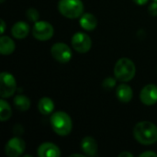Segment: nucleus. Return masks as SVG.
Masks as SVG:
<instances>
[{
	"label": "nucleus",
	"mask_w": 157,
	"mask_h": 157,
	"mask_svg": "<svg viewBox=\"0 0 157 157\" xmlns=\"http://www.w3.org/2000/svg\"><path fill=\"white\" fill-rule=\"evenodd\" d=\"M135 139L144 145H151L157 142V126L150 121H141L133 129Z\"/></svg>",
	"instance_id": "obj_1"
},
{
	"label": "nucleus",
	"mask_w": 157,
	"mask_h": 157,
	"mask_svg": "<svg viewBox=\"0 0 157 157\" xmlns=\"http://www.w3.org/2000/svg\"><path fill=\"white\" fill-rule=\"evenodd\" d=\"M51 125L55 133L60 136H67L73 128L70 116L64 111H56L52 114Z\"/></svg>",
	"instance_id": "obj_2"
},
{
	"label": "nucleus",
	"mask_w": 157,
	"mask_h": 157,
	"mask_svg": "<svg viewBox=\"0 0 157 157\" xmlns=\"http://www.w3.org/2000/svg\"><path fill=\"white\" fill-rule=\"evenodd\" d=\"M136 73L134 63L129 58H121L117 61L114 67L115 77L121 82L131 81Z\"/></svg>",
	"instance_id": "obj_3"
},
{
	"label": "nucleus",
	"mask_w": 157,
	"mask_h": 157,
	"mask_svg": "<svg viewBox=\"0 0 157 157\" xmlns=\"http://www.w3.org/2000/svg\"><path fill=\"white\" fill-rule=\"evenodd\" d=\"M58 9L63 17L74 19L82 16L84 5L81 0H60Z\"/></svg>",
	"instance_id": "obj_4"
},
{
	"label": "nucleus",
	"mask_w": 157,
	"mask_h": 157,
	"mask_svg": "<svg viewBox=\"0 0 157 157\" xmlns=\"http://www.w3.org/2000/svg\"><path fill=\"white\" fill-rule=\"evenodd\" d=\"M17 87L15 77L7 73L3 72L0 75V96L2 98H9L14 95Z\"/></svg>",
	"instance_id": "obj_5"
},
{
	"label": "nucleus",
	"mask_w": 157,
	"mask_h": 157,
	"mask_svg": "<svg viewBox=\"0 0 157 157\" xmlns=\"http://www.w3.org/2000/svg\"><path fill=\"white\" fill-rule=\"evenodd\" d=\"M53 27L47 21H37L32 29V34L34 38L40 41L50 40L53 36Z\"/></svg>",
	"instance_id": "obj_6"
},
{
	"label": "nucleus",
	"mask_w": 157,
	"mask_h": 157,
	"mask_svg": "<svg viewBox=\"0 0 157 157\" xmlns=\"http://www.w3.org/2000/svg\"><path fill=\"white\" fill-rule=\"evenodd\" d=\"M52 56L61 63H67L72 59V51L70 47L63 42H57L51 49Z\"/></svg>",
	"instance_id": "obj_7"
},
{
	"label": "nucleus",
	"mask_w": 157,
	"mask_h": 157,
	"mask_svg": "<svg viewBox=\"0 0 157 157\" xmlns=\"http://www.w3.org/2000/svg\"><path fill=\"white\" fill-rule=\"evenodd\" d=\"M72 46L76 52L80 53H86L92 47L91 38L86 33L76 32L72 37Z\"/></svg>",
	"instance_id": "obj_8"
},
{
	"label": "nucleus",
	"mask_w": 157,
	"mask_h": 157,
	"mask_svg": "<svg viewBox=\"0 0 157 157\" xmlns=\"http://www.w3.org/2000/svg\"><path fill=\"white\" fill-rule=\"evenodd\" d=\"M25 148H26L25 142L18 137H14L10 139L6 144L5 153L7 156L17 157L23 154Z\"/></svg>",
	"instance_id": "obj_9"
},
{
	"label": "nucleus",
	"mask_w": 157,
	"mask_h": 157,
	"mask_svg": "<svg viewBox=\"0 0 157 157\" xmlns=\"http://www.w3.org/2000/svg\"><path fill=\"white\" fill-rule=\"evenodd\" d=\"M141 101L146 106H152L157 103V86L150 84L145 86L140 93Z\"/></svg>",
	"instance_id": "obj_10"
},
{
	"label": "nucleus",
	"mask_w": 157,
	"mask_h": 157,
	"mask_svg": "<svg viewBox=\"0 0 157 157\" xmlns=\"http://www.w3.org/2000/svg\"><path fill=\"white\" fill-rule=\"evenodd\" d=\"M38 155L40 157H59L61 156L60 148L52 143H43L38 148Z\"/></svg>",
	"instance_id": "obj_11"
},
{
	"label": "nucleus",
	"mask_w": 157,
	"mask_h": 157,
	"mask_svg": "<svg viewBox=\"0 0 157 157\" xmlns=\"http://www.w3.org/2000/svg\"><path fill=\"white\" fill-rule=\"evenodd\" d=\"M81 149L88 156H95L98 152V144L97 141L90 137L86 136L81 141Z\"/></svg>",
	"instance_id": "obj_12"
},
{
	"label": "nucleus",
	"mask_w": 157,
	"mask_h": 157,
	"mask_svg": "<svg viewBox=\"0 0 157 157\" xmlns=\"http://www.w3.org/2000/svg\"><path fill=\"white\" fill-rule=\"evenodd\" d=\"M29 32V26L28 23L24 21H18L16 24L13 25L11 29V33L13 37H15L17 40H22L28 36Z\"/></svg>",
	"instance_id": "obj_13"
},
{
	"label": "nucleus",
	"mask_w": 157,
	"mask_h": 157,
	"mask_svg": "<svg viewBox=\"0 0 157 157\" xmlns=\"http://www.w3.org/2000/svg\"><path fill=\"white\" fill-rule=\"evenodd\" d=\"M116 96L118 99L123 103H128L132 100L133 93L132 89L127 84H121L116 90Z\"/></svg>",
	"instance_id": "obj_14"
},
{
	"label": "nucleus",
	"mask_w": 157,
	"mask_h": 157,
	"mask_svg": "<svg viewBox=\"0 0 157 157\" xmlns=\"http://www.w3.org/2000/svg\"><path fill=\"white\" fill-rule=\"evenodd\" d=\"M80 26L86 30H93L98 26V20L93 14L86 13L81 16L79 20Z\"/></svg>",
	"instance_id": "obj_15"
},
{
	"label": "nucleus",
	"mask_w": 157,
	"mask_h": 157,
	"mask_svg": "<svg viewBox=\"0 0 157 157\" xmlns=\"http://www.w3.org/2000/svg\"><path fill=\"white\" fill-rule=\"evenodd\" d=\"M16 45L12 39L7 36L0 38V52L3 55H9L15 51Z\"/></svg>",
	"instance_id": "obj_16"
},
{
	"label": "nucleus",
	"mask_w": 157,
	"mask_h": 157,
	"mask_svg": "<svg viewBox=\"0 0 157 157\" xmlns=\"http://www.w3.org/2000/svg\"><path fill=\"white\" fill-rule=\"evenodd\" d=\"M38 109L42 115H50L54 109V103L48 97L41 98L38 104Z\"/></svg>",
	"instance_id": "obj_17"
},
{
	"label": "nucleus",
	"mask_w": 157,
	"mask_h": 157,
	"mask_svg": "<svg viewBox=\"0 0 157 157\" xmlns=\"http://www.w3.org/2000/svg\"><path fill=\"white\" fill-rule=\"evenodd\" d=\"M13 102L16 109H18L19 111H26L30 108V100L28 97L24 95L16 96Z\"/></svg>",
	"instance_id": "obj_18"
},
{
	"label": "nucleus",
	"mask_w": 157,
	"mask_h": 157,
	"mask_svg": "<svg viewBox=\"0 0 157 157\" xmlns=\"http://www.w3.org/2000/svg\"><path fill=\"white\" fill-rule=\"evenodd\" d=\"M12 115V109L9 104L3 98L0 100V120L1 121H6L9 120Z\"/></svg>",
	"instance_id": "obj_19"
},
{
	"label": "nucleus",
	"mask_w": 157,
	"mask_h": 157,
	"mask_svg": "<svg viewBox=\"0 0 157 157\" xmlns=\"http://www.w3.org/2000/svg\"><path fill=\"white\" fill-rule=\"evenodd\" d=\"M26 16H27L28 19L32 22H37L40 17V14H39L38 10L35 8H29L26 12Z\"/></svg>",
	"instance_id": "obj_20"
},
{
	"label": "nucleus",
	"mask_w": 157,
	"mask_h": 157,
	"mask_svg": "<svg viewBox=\"0 0 157 157\" xmlns=\"http://www.w3.org/2000/svg\"><path fill=\"white\" fill-rule=\"evenodd\" d=\"M115 85H116V80H115L114 78H112V77H108V78H106V79L103 81V83H102L103 87H104L105 89H107V90L112 89V88L115 86Z\"/></svg>",
	"instance_id": "obj_21"
},
{
	"label": "nucleus",
	"mask_w": 157,
	"mask_h": 157,
	"mask_svg": "<svg viewBox=\"0 0 157 157\" xmlns=\"http://www.w3.org/2000/svg\"><path fill=\"white\" fill-rule=\"evenodd\" d=\"M148 10H149V13L154 16V17H156L157 16V1H155L154 3H152L149 7H148Z\"/></svg>",
	"instance_id": "obj_22"
},
{
	"label": "nucleus",
	"mask_w": 157,
	"mask_h": 157,
	"mask_svg": "<svg viewBox=\"0 0 157 157\" xmlns=\"http://www.w3.org/2000/svg\"><path fill=\"white\" fill-rule=\"evenodd\" d=\"M139 156H141V157H157V154H155V152H151V151H149V152H144V153L141 154Z\"/></svg>",
	"instance_id": "obj_23"
},
{
	"label": "nucleus",
	"mask_w": 157,
	"mask_h": 157,
	"mask_svg": "<svg viewBox=\"0 0 157 157\" xmlns=\"http://www.w3.org/2000/svg\"><path fill=\"white\" fill-rule=\"evenodd\" d=\"M133 1H134L135 4H137L139 6H144L148 2V0H133Z\"/></svg>",
	"instance_id": "obj_24"
},
{
	"label": "nucleus",
	"mask_w": 157,
	"mask_h": 157,
	"mask_svg": "<svg viewBox=\"0 0 157 157\" xmlns=\"http://www.w3.org/2000/svg\"><path fill=\"white\" fill-rule=\"evenodd\" d=\"M119 156L120 157H123V156L133 157V155H132V154H131V153H128V152H123V153L120 154V155H119Z\"/></svg>",
	"instance_id": "obj_25"
},
{
	"label": "nucleus",
	"mask_w": 157,
	"mask_h": 157,
	"mask_svg": "<svg viewBox=\"0 0 157 157\" xmlns=\"http://www.w3.org/2000/svg\"><path fill=\"white\" fill-rule=\"evenodd\" d=\"M5 29H6V23L4 21V19H1V34H3L5 32Z\"/></svg>",
	"instance_id": "obj_26"
},
{
	"label": "nucleus",
	"mask_w": 157,
	"mask_h": 157,
	"mask_svg": "<svg viewBox=\"0 0 157 157\" xmlns=\"http://www.w3.org/2000/svg\"><path fill=\"white\" fill-rule=\"evenodd\" d=\"M74 156H78V157H84L82 155H77V154H74V155H71L70 157H74Z\"/></svg>",
	"instance_id": "obj_27"
},
{
	"label": "nucleus",
	"mask_w": 157,
	"mask_h": 157,
	"mask_svg": "<svg viewBox=\"0 0 157 157\" xmlns=\"http://www.w3.org/2000/svg\"><path fill=\"white\" fill-rule=\"evenodd\" d=\"M0 2H1V3H2V4H3V3H4V2H5V0H0Z\"/></svg>",
	"instance_id": "obj_28"
},
{
	"label": "nucleus",
	"mask_w": 157,
	"mask_h": 157,
	"mask_svg": "<svg viewBox=\"0 0 157 157\" xmlns=\"http://www.w3.org/2000/svg\"><path fill=\"white\" fill-rule=\"evenodd\" d=\"M155 1H157V0H155Z\"/></svg>",
	"instance_id": "obj_29"
}]
</instances>
